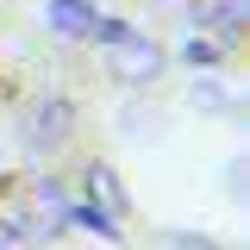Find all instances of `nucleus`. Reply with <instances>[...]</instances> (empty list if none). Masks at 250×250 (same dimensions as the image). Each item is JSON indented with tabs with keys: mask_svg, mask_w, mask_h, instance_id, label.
<instances>
[{
	"mask_svg": "<svg viewBox=\"0 0 250 250\" xmlns=\"http://www.w3.org/2000/svg\"><path fill=\"white\" fill-rule=\"evenodd\" d=\"M88 188L106 200V213H113V219L125 213V194H119V182H113V169H94V175H88Z\"/></svg>",
	"mask_w": 250,
	"mask_h": 250,
	"instance_id": "423d86ee",
	"label": "nucleus"
},
{
	"mask_svg": "<svg viewBox=\"0 0 250 250\" xmlns=\"http://www.w3.org/2000/svg\"><path fill=\"white\" fill-rule=\"evenodd\" d=\"M69 131H75V106H69L62 94H44V100H31V113H25V150L57 156L62 144H69Z\"/></svg>",
	"mask_w": 250,
	"mask_h": 250,
	"instance_id": "f03ea898",
	"label": "nucleus"
},
{
	"mask_svg": "<svg viewBox=\"0 0 250 250\" xmlns=\"http://www.w3.org/2000/svg\"><path fill=\"white\" fill-rule=\"evenodd\" d=\"M88 38H100V44H106V69L119 75L125 88H144V82H156V75H163V50H156L150 38H138L125 19H94Z\"/></svg>",
	"mask_w": 250,
	"mask_h": 250,
	"instance_id": "f257e3e1",
	"label": "nucleus"
},
{
	"mask_svg": "<svg viewBox=\"0 0 250 250\" xmlns=\"http://www.w3.org/2000/svg\"><path fill=\"white\" fill-rule=\"evenodd\" d=\"M0 250H31V231L13 225V219H0Z\"/></svg>",
	"mask_w": 250,
	"mask_h": 250,
	"instance_id": "0eeeda50",
	"label": "nucleus"
},
{
	"mask_svg": "<svg viewBox=\"0 0 250 250\" xmlns=\"http://www.w3.org/2000/svg\"><path fill=\"white\" fill-rule=\"evenodd\" d=\"M94 19H100V13H94L88 0H50V31H57V38H88Z\"/></svg>",
	"mask_w": 250,
	"mask_h": 250,
	"instance_id": "7ed1b4c3",
	"label": "nucleus"
},
{
	"mask_svg": "<svg viewBox=\"0 0 250 250\" xmlns=\"http://www.w3.org/2000/svg\"><path fill=\"white\" fill-rule=\"evenodd\" d=\"M188 100H194L200 113H231V88H225V82H213V75H200V82L188 88Z\"/></svg>",
	"mask_w": 250,
	"mask_h": 250,
	"instance_id": "39448f33",
	"label": "nucleus"
},
{
	"mask_svg": "<svg viewBox=\"0 0 250 250\" xmlns=\"http://www.w3.org/2000/svg\"><path fill=\"white\" fill-rule=\"evenodd\" d=\"M175 250H219L213 238H194V231H182V238H175Z\"/></svg>",
	"mask_w": 250,
	"mask_h": 250,
	"instance_id": "1a4fd4ad",
	"label": "nucleus"
},
{
	"mask_svg": "<svg viewBox=\"0 0 250 250\" xmlns=\"http://www.w3.org/2000/svg\"><path fill=\"white\" fill-rule=\"evenodd\" d=\"M194 13H200V19H207L219 38H238V31H244V13H250V6H244V0H200Z\"/></svg>",
	"mask_w": 250,
	"mask_h": 250,
	"instance_id": "20e7f679",
	"label": "nucleus"
},
{
	"mask_svg": "<svg viewBox=\"0 0 250 250\" xmlns=\"http://www.w3.org/2000/svg\"><path fill=\"white\" fill-rule=\"evenodd\" d=\"M213 57H219V50L207 44V38H188V62H213Z\"/></svg>",
	"mask_w": 250,
	"mask_h": 250,
	"instance_id": "6e6552de",
	"label": "nucleus"
}]
</instances>
